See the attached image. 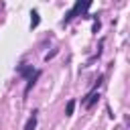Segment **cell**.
<instances>
[{
    "instance_id": "6da1fadb",
    "label": "cell",
    "mask_w": 130,
    "mask_h": 130,
    "mask_svg": "<svg viewBox=\"0 0 130 130\" xmlns=\"http://www.w3.org/2000/svg\"><path fill=\"white\" fill-rule=\"evenodd\" d=\"M91 6V0H75V4H73V8L69 10V12H65V16H63V20H61V24L65 26V24H69L75 16H87V8Z\"/></svg>"
},
{
    "instance_id": "7a4b0ae2",
    "label": "cell",
    "mask_w": 130,
    "mask_h": 130,
    "mask_svg": "<svg viewBox=\"0 0 130 130\" xmlns=\"http://www.w3.org/2000/svg\"><path fill=\"white\" fill-rule=\"evenodd\" d=\"M16 71L26 79V87H24V95H26V93L30 91V87L35 85V81L41 77V69H32V65H24V63H22V65L16 67Z\"/></svg>"
},
{
    "instance_id": "3957f363",
    "label": "cell",
    "mask_w": 130,
    "mask_h": 130,
    "mask_svg": "<svg viewBox=\"0 0 130 130\" xmlns=\"http://www.w3.org/2000/svg\"><path fill=\"white\" fill-rule=\"evenodd\" d=\"M37 114H39L37 110L30 114V118H28V120H26V124H24V130H35V128H37Z\"/></svg>"
},
{
    "instance_id": "277c9868",
    "label": "cell",
    "mask_w": 130,
    "mask_h": 130,
    "mask_svg": "<svg viewBox=\"0 0 130 130\" xmlns=\"http://www.w3.org/2000/svg\"><path fill=\"white\" fill-rule=\"evenodd\" d=\"M39 22H41L39 10H37V8H32V10H30V28H37V26H39Z\"/></svg>"
},
{
    "instance_id": "5b68a950",
    "label": "cell",
    "mask_w": 130,
    "mask_h": 130,
    "mask_svg": "<svg viewBox=\"0 0 130 130\" xmlns=\"http://www.w3.org/2000/svg\"><path fill=\"white\" fill-rule=\"evenodd\" d=\"M73 110H75V100H69V102H67V106H65V114H67V116H71V114H73Z\"/></svg>"
}]
</instances>
